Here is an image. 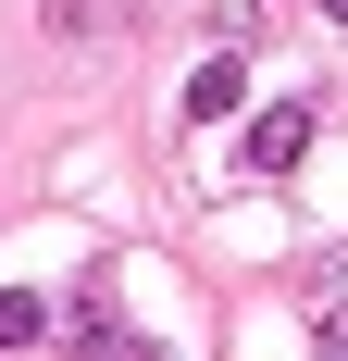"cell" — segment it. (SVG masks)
Here are the masks:
<instances>
[{
	"label": "cell",
	"instance_id": "1",
	"mask_svg": "<svg viewBox=\"0 0 348 361\" xmlns=\"http://www.w3.org/2000/svg\"><path fill=\"white\" fill-rule=\"evenodd\" d=\"M311 162V112L274 100V112H249V175H299Z\"/></svg>",
	"mask_w": 348,
	"mask_h": 361
},
{
	"label": "cell",
	"instance_id": "2",
	"mask_svg": "<svg viewBox=\"0 0 348 361\" xmlns=\"http://www.w3.org/2000/svg\"><path fill=\"white\" fill-rule=\"evenodd\" d=\"M75 349H137V324H125L112 287H75Z\"/></svg>",
	"mask_w": 348,
	"mask_h": 361
},
{
	"label": "cell",
	"instance_id": "3",
	"mask_svg": "<svg viewBox=\"0 0 348 361\" xmlns=\"http://www.w3.org/2000/svg\"><path fill=\"white\" fill-rule=\"evenodd\" d=\"M249 100V63H199L187 75V112H237Z\"/></svg>",
	"mask_w": 348,
	"mask_h": 361
},
{
	"label": "cell",
	"instance_id": "4",
	"mask_svg": "<svg viewBox=\"0 0 348 361\" xmlns=\"http://www.w3.org/2000/svg\"><path fill=\"white\" fill-rule=\"evenodd\" d=\"M50 336V299H25V287H0V349H37Z\"/></svg>",
	"mask_w": 348,
	"mask_h": 361
},
{
	"label": "cell",
	"instance_id": "5",
	"mask_svg": "<svg viewBox=\"0 0 348 361\" xmlns=\"http://www.w3.org/2000/svg\"><path fill=\"white\" fill-rule=\"evenodd\" d=\"M323 13H336V25H348V0H323Z\"/></svg>",
	"mask_w": 348,
	"mask_h": 361
}]
</instances>
